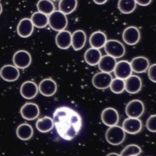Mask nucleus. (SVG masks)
<instances>
[{
  "label": "nucleus",
  "mask_w": 156,
  "mask_h": 156,
  "mask_svg": "<svg viewBox=\"0 0 156 156\" xmlns=\"http://www.w3.org/2000/svg\"><path fill=\"white\" fill-rule=\"evenodd\" d=\"M54 126L57 134L64 140L71 141L80 132L82 127V118L75 110L62 106L53 113Z\"/></svg>",
  "instance_id": "obj_1"
},
{
  "label": "nucleus",
  "mask_w": 156,
  "mask_h": 156,
  "mask_svg": "<svg viewBox=\"0 0 156 156\" xmlns=\"http://www.w3.org/2000/svg\"><path fill=\"white\" fill-rule=\"evenodd\" d=\"M48 24L55 31L65 30L68 25L66 15L60 10H54L48 16Z\"/></svg>",
  "instance_id": "obj_2"
},
{
  "label": "nucleus",
  "mask_w": 156,
  "mask_h": 156,
  "mask_svg": "<svg viewBox=\"0 0 156 156\" xmlns=\"http://www.w3.org/2000/svg\"><path fill=\"white\" fill-rule=\"evenodd\" d=\"M126 132L122 127L114 125L110 126L105 132V139L107 141L114 146L121 144L125 140Z\"/></svg>",
  "instance_id": "obj_3"
},
{
  "label": "nucleus",
  "mask_w": 156,
  "mask_h": 156,
  "mask_svg": "<svg viewBox=\"0 0 156 156\" xmlns=\"http://www.w3.org/2000/svg\"><path fill=\"white\" fill-rule=\"evenodd\" d=\"M104 48L107 55L115 58L123 57L126 52V49L124 44L116 40H107Z\"/></svg>",
  "instance_id": "obj_4"
},
{
  "label": "nucleus",
  "mask_w": 156,
  "mask_h": 156,
  "mask_svg": "<svg viewBox=\"0 0 156 156\" xmlns=\"http://www.w3.org/2000/svg\"><path fill=\"white\" fill-rule=\"evenodd\" d=\"M125 112L128 117L140 118L144 112V104L138 99L132 100L126 105Z\"/></svg>",
  "instance_id": "obj_5"
},
{
  "label": "nucleus",
  "mask_w": 156,
  "mask_h": 156,
  "mask_svg": "<svg viewBox=\"0 0 156 156\" xmlns=\"http://www.w3.org/2000/svg\"><path fill=\"white\" fill-rule=\"evenodd\" d=\"M31 62V55L27 51L19 50L13 55V63L18 68L25 69L29 66Z\"/></svg>",
  "instance_id": "obj_6"
},
{
  "label": "nucleus",
  "mask_w": 156,
  "mask_h": 156,
  "mask_svg": "<svg viewBox=\"0 0 156 156\" xmlns=\"http://www.w3.org/2000/svg\"><path fill=\"white\" fill-rule=\"evenodd\" d=\"M112 79V76L109 73L101 71L93 76L92 84L96 88L104 90L110 87Z\"/></svg>",
  "instance_id": "obj_7"
},
{
  "label": "nucleus",
  "mask_w": 156,
  "mask_h": 156,
  "mask_svg": "<svg viewBox=\"0 0 156 156\" xmlns=\"http://www.w3.org/2000/svg\"><path fill=\"white\" fill-rule=\"evenodd\" d=\"M140 36L139 29L135 26H129L126 27L122 34L124 42L131 46L135 45L138 43L140 40Z\"/></svg>",
  "instance_id": "obj_8"
},
{
  "label": "nucleus",
  "mask_w": 156,
  "mask_h": 156,
  "mask_svg": "<svg viewBox=\"0 0 156 156\" xmlns=\"http://www.w3.org/2000/svg\"><path fill=\"white\" fill-rule=\"evenodd\" d=\"M21 116L28 121L36 119L40 115V108L37 104L33 102L24 104L20 109Z\"/></svg>",
  "instance_id": "obj_9"
},
{
  "label": "nucleus",
  "mask_w": 156,
  "mask_h": 156,
  "mask_svg": "<svg viewBox=\"0 0 156 156\" xmlns=\"http://www.w3.org/2000/svg\"><path fill=\"white\" fill-rule=\"evenodd\" d=\"M101 117L102 122L108 127L117 124L119 119L118 111L113 107L104 108L101 113Z\"/></svg>",
  "instance_id": "obj_10"
},
{
  "label": "nucleus",
  "mask_w": 156,
  "mask_h": 156,
  "mask_svg": "<svg viewBox=\"0 0 156 156\" xmlns=\"http://www.w3.org/2000/svg\"><path fill=\"white\" fill-rule=\"evenodd\" d=\"M38 88V91L42 95L49 97L56 93L57 85L56 82L51 78H46L40 82Z\"/></svg>",
  "instance_id": "obj_11"
},
{
  "label": "nucleus",
  "mask_w": 156,
  "mask_h": 156,
  "mask_svg": "<svg viewBox=\"0 0 156 156\" xmlns=\"http://www.w3.org/2000/svg\"><path fill=\"white\" fill-rule=\"evenodd\" d=\"M142 127V122L138 118L129 117L124 120L122 125L125 132L129 134H136L140 132Z\"/></svg>",
  "instance_id": "obj_12"
},
{
  "label": "nucleus",
  "mask_w": 156,
  "mask_h": 156,
  "mask_svg": "<svg viewBox=\"0 0 156 156\" xmlns=\"http://www.w3.org/2000/svg\"><path fill=\"white\" fill-rule=\"evenodd\" d=\"M113 72L117 78L125 80L132 73L130 62L127 60H120L116 62Z\"/></svg>",
  "instance_id": "obj_13"
},
{
  "label": "nucleus",
  "mask_w": 156,
  "mask_h": 156,
  "mask_svg": "<svg viewBox=\"0 0 156 156\" xmlns=\"http://www.w3.org/2000/svg\"><path fill=\"white\" fill-rule=\"evenodd\" d=\"M0 76L7 82H14L20 77V71L15 65H6L0 70Z\"/></svg>",
  "instance_id": "obj_14"
},
{
  "label": "nucleus",
  "mask_w": 156,
  "mask_h": 156,
  "mask_svg": "<svg viewBox=\"0 0 156 156\" xmlns=\"http://www.w3.org/2000/svg\"><path fill=\"white\" fill-rule=\"evenodd\" d=\"M125 90L130 94L138 93L142 87V81L140 77L136 75H130L124 80Z\"/></svg>",
  "instance_id": "obj_15"
},
{
  "label": "nucleus",
  "mask_w": 156,
  "mask_h": 156,
  "mask_svg": "<svg viewBox=\"0 0 156 156\" xmlns=\"http://www.w3.org/2000/svg\"><path fill=\"white\" fill-rule=\"evenodd\" d=\"M38 92V86L34 82L29 80L26 81L21 85L20 94L24 99H33L37 95Z\"/></svg>",
  "instance_id": "obj_16"
},
{
  "label": "nucleus",
  "mask_w": 156,
  "mask_h": 156,
  "mask_svg": "<svg viewBox=\"0 0 156 156\" xmlns=\"http://www.w3.org/2000/svg\"><path fill=\"white\" fill-rule=\"evenodd\" d=\"M34 26L30 18H24L21 19L17 26V33L22 38H27L33 33Z\"/></svg>",
  "instance_id": "obj_17"
},
{
  "label": "nucleus",
  "mask_w": 156,
  "mask_h": 156,
  "mask_svg": "<svg viewBox=\"0 0 156 156\" xmlns=\"http://www.w3.org/2000/svg\"><path fill=\"white\" fill-rule=\"evenodd\" d=\"M132 71L136 73H143L146 72L149 66V60L143 56H138L132 59L130 62Z\"/></svg>",
  "instance_id": "obj_18"
},
{
  "label": "nucleus",
  "mask_w": 156,
  "mask_h": 156,
  "mask_svg": "<svg viewBox=\"0 0 156 156\" xmlns=\"http://www.w3.org/2000/svg\"><path fill=\"white\" fill-rule=\"evenodd\" d=\"M55 43L61 49H67L71 46V33L66 30L58 32L55 36Z\"/></svg>",
  "instance_id": "obj_19"
},
{
  "label": "nucleus",
  "mask_w": 156,
  "mask_h": 156,
  "mask_svg": "<svg viewBox=\"0 0 156 156\" xmlns=\"http://www.w3.org/2000/svg\"><path fill=\"white\" fill-rule=\"evenodd\" d=\"M87 35L85 32L81 29L75 30L71 34V46L74 50L82 49L86 43Z\"/></svg>",
  "instance_id": "obj_20"
},
{
  "label": "nucleus",
  "mask_w": 156,
  "mask_h": 156,
  "mask_svg": "<svg viewBox=\"0 0 156 156\" xmlns=\"http://www.w3.org/2000/svg\"><path fill=\"white\" fill-rule=\"evenodd\" d=\"M116 63V58L107 54L101 57L98 65L101 71L110 73L113 71Z\"/></svg>",
  "instance_id": "obj_21"
},
{
  "label": "nucleus",
  "mask_w": 156,
  "mask_h": 156,
  "mask_svg": "<svg viewBox=\"0 0 156 156\" xmlns=\"http://www.w3.org/2000/svg\"><path fill=\"white\" fill-rule=\"evenodd\" d=\"M101 57L102 54L99 49L92 47L88 49L84 54L85 61L90 66L97 65Z\"/></svg>",
  "instance_id": "obj_22"
},
{
  "label": "nucleus",
  "mask_w": 156,
  "mask_h": 156,
  "mask_svg": "<svg viewBox=\"0 0 156 156\" xmlns=\"http://www.w3.org/2000/svg\"><path fill=\"white\" fill-rule=\"evenodd\" d=\"M107 40L106 35L102 31H96L92 33L89 38L90 46L99 49L104 47Z\"/></svg>",
  "instance_id": "obj_23"
},
{
  "label": "nucleus",
  "mask_w": 156,
  "mask_h": 156,
  "mask_svg": "<svg viewBox=\"0 0 156 156\" xmlns=\"http://www.w3.org/2000/svg\"><path fill=\"white\" fill-rule=\"evenodd\" d=\"M16 133L18 138L23 141H26L32 138L34 134V130L30 124L23 123L17 127Z\"/></svg>",
  "instance_id": "obj_24"
},
{
  "label": "nucleus",
  "mask_w": 156,
  "mask_h": 156,
  "mask_svg": "<svg viewBox=\"0 0 156 156\" xmlns=\"http://www.w3.org/2000/svg\"><path fill=\"white\" fill-rule=\"evenodd\" d=\"M36 128L41 133H46L51 131L54 127L52 118L49 116H44L37 120L36 122Z\"/></svg>",
  "instance_id": "obj_25"
},
{
  "label": "nucleus",
  "mask_w": 156,
  "mask_h": 156,
  "mask_svg": "<svg viewBox=\"0 0 156 156\" xmlns=\"http://www.w3.org/2000/svg\"><path fill=\"white\" fill-rule=\"evenodd\" d=\"M30 20L34 26L37 28H44L48 24V15L38 11L32 15Z\"/></svg>",
  "instance_id": "obj_26"
},
{
  "label": "nucleus",
  "mask_w": 156,
  "mask_h": 156,
  "mask_svg": "<svg viewBox=\"0 0 156 156\" xmlns=\"http://www.w3.org/2000/svg\"><path fill=\"white\" fill-rule=\"evenodd\" d=\"M77 6V0H60L58 10L65 15H69L76 10Z\"/></svg>",
  "instance_id": "obj_27"
},
{
  "label": "nucleus",
  "mask_w": 156,
  "mask_h": 156,
  "mask_svg": "<svg viewBox=\"0 0 156 156\" xmlns=\"http://www.w3.org/2000/svg\"><path fill=\"white\" fill-rule=\"evenodd\" d=\"M136 6L135 0H118V8L119 10L124 14H129L133 12Z\"/></svg>",
  "instance_id": "obj_28"
},
{
  "label": "nucleus",
  "mask_w": 156,
  "mask_h": 156,
  "mask_svg": "<svg viewBox=\"0 0 156 156\" xmlns=\"http://www.w3.org/2000/svg\"><path fill=\"white\" fill-rule=\"evenodd\" d=\"M37 7L38 12L47 15L55 10L54 3L51 0H39L37 4Z\"/></svg>",
  "instance_id": "obj_29"
},
{
  "label": "nucleus",
  "mask_w": 156,
  "mask_h": 156,
  "mask_svg": "<svg viewBox=\"0 0 156 156\" xmlns=\"http://www.w3.org/2000/svg\"><path fill=\"white\" fill-rule=\"evenodd\" d=\"M142 152L141 147L134 144H130L126 146L121 152L119 155L121 156H136Z\"/></svg>",
  "instance_id": "obj_30"
},
{
  "label": "nucleus",
  "mask_w": 156,
  "mask_h": 156,
  "mask_svg": "<svg viewBox=\"0 0 156 156\" xmlns=\"http://www.w3.org/2000/svg\"><path fill=\"white\" fill-rule=\"evenodd\" d=\"M109 87L113 93L120 94L125 90L124 80L117 77L113 79Z\"/></svg>",
  "instance_id": "obj_31"
},
{
  "label": "nucleus",
  "mask_w": 156,
  "mask_h": 156,
  "mask_svg": "<svg viewBox=\"0 0 156 156\" xmlns=\"http://www.w3.org/2000/svg\"><path fill=\"white\" fill-rule=\"evenodd\" d=\"M155 115H151L147 119L146 121V128L149 132L155 133L156 132V122H155Z\"/></svg>",
  "instance_id": "obj_32"
},
{
  "label": "nucleus",
  "mask_w": 156,
  "mask_h": 156,
  "mask_svg": "<svg viewBox=\"0 0 156 156\" xmlns=\"http://www.w3.org/2000/svg\"><path fill=\"white\" fill-rule=\"evenodd\" d=\"M155 68H156V65H155V63H154V64L151 65V66H149L147 69L148 77L154 83L156 82Z\"/></svg>",
  "instance_id": "obj_33"
},
{
  "label": "nucleus",
  "mask_w": 156,
  "mask_h": 156,
  "mask_svg": "<svg viewBox=\"0 0 156 156\" xmlns=\"http://www.w3.org/2000/svg\"><path fill=\"white\" fill-rule=\"evenodd\" d=\"M136 4L141 5V6H146L149 5L151 2L152 0H135Z\"/></svg>",
  "instance_id": "obj_34"
},
{
  "label": "nucleus",
  "mask_w": 156,
  "mask_h": 156,
  "mask_svg": "<svg viewBox=\"0 0 156 156\" xmlns=\"http://www.w3.org/2000/svg\"><path fill=\"white\" fill-rule=\"evenodd\" d=\"M93 1L95 4H98V5L104 4L107 1V0H93Z\"/></svg>",
  "instance_id": "obj_35"
},
{
  "label": "nucleus",
  "mask_w": 156,
  "mask_h": 156,
  "mask_svg": "<svg viewBox=\"0 0 156 156\" xmlns=\"http://www.w3.org/2000/svg\"><path fill=\"white\" fill-rule=\"evenodd\" d=\"M119 155V154H118L117 153H110V154H108L107 155Z\"/></svg>",
  "instance_id": "obj_36"
},
{
  "label": "nucleus",
  "mask_w": 156,
  "mask_h": 156,
  "mask_svg": "<svg viewBox=\"0 0 156 156\" xmlns=\"http://www.w3.org/2000/svg\"><path fill=\"white\" fill-rule=\"evenodd\" d=\"M2 12V5H1V4L0 3V15L1 14Z\"/></svg>",
  "instance_id": "obj_37"
}]
</instances>
